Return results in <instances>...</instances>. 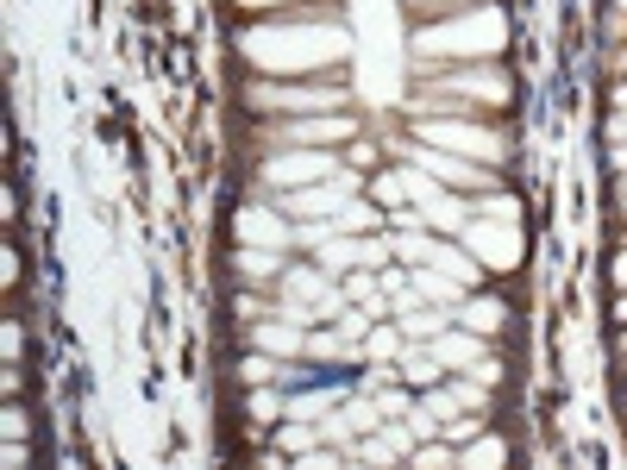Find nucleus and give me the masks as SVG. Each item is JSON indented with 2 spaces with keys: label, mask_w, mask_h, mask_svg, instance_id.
Here are the masks:
<instances>
[{
  "label": "nucleus",
  "mask_w": 627,
  "mask_h": 470,
  "mask_svg": "<svg viewBox=\"0 0 627 470\" xmlns=\"http://www.w3.org/2000/svg\"><path fill=\"white\" fill-rule=\"evenodd\" d=\"M414 296L433 301V308H451V301H465V282L446 276L439 264H426V270H414Z\"/></svg>",
  "instance_id": "obj_12"
},
{
  "label": "nucleus",
  "mask_w": 627,
  "mask_h": 470,
  "mask_svg": "<svg viewBox=\"0 0 627 470\" xmlns=\"http://www.w3.org/2000/svg\"><path fill=\"white\" fill-rule=\"evenodd\" d=\"M25 426H32L25 421V408H7V439H25Z\"/></svg>",
  "instance_id": "obj_28"
},
{
  "label": "nucleus",
  "mask_w": 627,
  "mask_h": 470,
  "mask_svg": "<svg viewBox=\"0 0 627 470\" xmlns=\"http://www.w3.org/2000/svg\"><path fill=\"white\" fill-rule=\"evenodd\" d=\"M622 7H627V0H622Z\"/></svg>",
  "instance_id": "obj_33"
},
{
  "label": "nucleus",
  "mask_w": 627,
  "mask_h": 470,
  "mask_svg": "<svg viewBox=\"0 0 627 470\" xmlns=\"http://www.w3.org/2000/svg\"><path fill=\"white\" fill-rule=\"evenodd\" d=\"M477 426H483V421H465V414H451V439H477Z\"/></svg>",
  "instance_id": "obj_29"
},
{
  "label": "nucleus",
  "mask_w": 627,
  "mask_h": 470,
  "mask_svg": "<svg viewBox=\"0 0 627 470\" xmlns=\"http://www.w3.org/2000/svg\"><path fill=\"white\" fill-rule=\"evenodd\" d=\"M389 257V245L383 239H351V232H326V245H321V270L326 276H339V270H358V264H383Z\"/></svg>",
  "instance_id": "obj_6"
},
{
  "label": "nucleus",
  "mask_w": 627,
  "mask_h": 470,
  "mask_svg": "<svg viewBox=\"0 0 627 470\" xmlns=\"http://www.w3.org/2000/svg\"><path fill=\"white\" fill-rule=\"evenodd\" d=\"M351 195V176H339V182H308V189H289L282 195V207L289 214H339Z\"/></svg>",
  "instance_id": "obj_8"
},
{
  "label": "nucleus",
  "mask_w": 627,
  "mask_h": 470,
  "mask_svg": "<svg viewBox=\"0 0 627 470\" xmlns=\"http://www.w3.org/2000/svg\"><path fill=\"white\" fill-rule=\"evenodd\" d=\"M615 164H622V170H627V150H615Z\"/></svg>",
  "instance_id": "obj_31"
},
{
  "label": "nucleus",
  "mask_w": 627,
  "mask_h": 470,
  "mask_svg": "<svg viewBox=\"0 0 627 470\" xmlns=\"http://www.w3.org/2000/svg\"><path fill=\"white\" fill-rule=\"evenodd\" d=\"M245 232L257 245H282V239H289V226H276L270 214H245Z\"/></svg>",
  "instance_id": "obj_20"
},
{
  "label": "nucleus",
  "mask_w": 627,
  "mask_h": 470,
  "mask_svg": "<svg viewBox=\"0 0 627 470\" xmlns=\"http://www.w3.org/2000/svg\"><path fill=\"white\" fill-rule=\"evenodd\" d=\"M251 100H257V107H314V113H333V107H339V88H270V82H264V88H251Z\"/></svg>",
  "instance_id": "obj_9"
},
{
  "label": "nucleus",
  "mask_w": 627,
  "mask_h": 470,
  "mask_svg": "<svg viewBox=\"0 0 627 470\" xmlns=\"http://www.w3.org/2000/svg\"><path fill=\"white\" fill-rule=\"evenodd\" d=\"M426 351H433V364H458V371H471L477 358H483V333H439V339H426Z\"/></svg>",
  "instance_id": "obj_10"
},
{
  "label": "nucleus",
  "mask_w": 627,
  "mask_h": 470,
  "mask_svg": "<svg viewBox=\"0 0 627 470\" xmlns=\"http://www.w3.org/2000/svg\"><path fill=\"white\" fill-rule=\"evenodd\" d=\"M376 207H364V201H351V207H339V232H376Z\"/></svg>",
  "instance_id": "obj_19"
},
{
  "label": "nucleus",
  "mask_w": 627,
  "mask_h": 470,
  "mask_svg": "<svg viewBox=\"0 0 627 470\" xmlns=\"http://www.w3.org/2000/svg\"><path fill=\"white\" fill-rule=\"evenodd\" d=\"M414 45H421V50H490V45H502V13H496V7L465 13V20L439 25V32H421Z\"/></svg>",
  "instance_id": "obj_2"
},
{
  "label": "nucleus",
  "mask_w": 627,
  "mask_h": 470,
  "mask_svg": "<svg viewBox=\"0 0 627 470\" xmlns=\"http://www.w3.org/2000/svg\"><path fill=\"white\" fill-rule=\"evenodd\" d=\"M282 289H296V308H321V314L339 308V289H326L321 270H289L282 276Z\"/></svg>",
  "instance_id": "obj_11"
},
{
  "label": "nucleus",
  "mask_w": 627,
  "mask_h": 470,
  "mask_svg": "<svg viewBox=\"0 0 627 470\" xmlns=\"http://www.w3.org/2000/svg\"><path fill=\"white\" fill-rule=\"evenodd\" d=\"M239 270H245L251 282H270V276L282 270V257H276V245L270 251H239Z\"/></svg>",
  "instance_id": "obj_17"
},
{
  "label": "nucleus",
  "mask_w": 627,
  "mask_h": 470,
  "mask_svg": "<svg viewBox=\"0 0 627 470\" xmlns=\"http://www.w3.org/2000/svg\"><path fill=\"white\" fill-rule=\"evenodd\" d=\"M458 465H508V446H502V439H477Z\"/></svg>",
  "instance_id": "obj_21"
},
{
  "label": "nucleus",
  "mask_w": 627,
  "mask_h": 470,
  "mask_svg": "<svg viewBox=\"0 0 627 470\" xmlns=\"http://www.w3.org/2000/svg\"><path fill=\"white\" fill-rule=\"evenodd\" d=\"M439 88H446V95H471V100H508V82H502V75H439Z\"/></svg>",
  "instance_id": "obj_13"
},
{
  "label": "nucleus",
  "mask_w": 627,
  "mask_h": 470,
  "mask_svg": "<svg viewBox=\"0 0 627 470\" xmlns=\"http://www.w3.org/2000/svg\"><path fill=\"white\" fill-rule=\"evenodd\" d=\"M376 289H383V276H351V282H346L351 301H376Z\"/></svg>",
  "instance_id": "obj_24"
},
{
  "label": "nucleus",
  "mask_w": 627,
  "mask_h": 470,
  "mask_svg": "<svg viewBox=\"0 0 627 470\" xmlns=\"http://www.w3.org/2000/svg\"><path fill=\"white\" fill-rule=\"evenodd\" d=\"M251 339H257L264 351H276V358H296V351H301V321H289V326H270V321H264Z\"/></svg>",
  "instance_id": "obj_16"
},
{
  "label": "nucleus",
  "mask_w": 627,
  "mask_h": 470,
  "mask_svg": "<svg viewBox=\"0 0 627 470\" xmlns=\"http://www.w3.org/2000/svg\"><path fill=\"white\" fill-rule=\"evenodd\" d=\"M408 383H414V389L439 383V364H433V351H426V358H408Z\"/></svg>",
  "instance_id": "obj_23"
},
{
  "label": "nucleus",
  "mask_w": 627,
  "mask_h": 470,
  "mask_svg": "<svg viewBox=\"0 0 627 470\" xmlns=\"http://www.w3.org/2000/svg\"><path fill=\"white\" fill-rule=\"evenodd\" d=\"M465 245H471L477 264H490V270H515V264H521V232H515V220L471 226V232H465Z\"/></svg>",
  "instance_id": "obj_5"
},
{
  "label": "nucleus",
  "mask_w": 627,
  "mask_h": 470,
  "mask_svg": "<svg viewBox=\"0 0 627 470\" xmlns=\"http://www.w3.org/2000/svg\"><path fill=\"white\" fill-rule=\"evenodd\" d=\"M371 351H376V358H396L401 339H396V333H371Z\"/></svg>",
  "instance_id": "obj_27"
},
{
  "label": "nucleus",
  "mask_w": 627,
  "mask_h": 470,
  "mask_svg": "<svg viewBox=\"0 0 627 470\" xmlns=\"http://www.w3.org/2000/svg\"><path fill=\"white\" fill-rule=\"evenodd\" d=\"M426 264H439L446 276H458L465 289H471L477 276H483V270H477V251H471V245H465V251H458V245H433V257H426Z\"/></svg>",
  "instance_id": "obj_15"
},
{
  "label": "nucleus",
  "mask_w": 627,
  "mask_h": 470,
  "mask_svg": "<svg viewBox=\"0 0 627 470\" xmlns=\"http://www.w3.org/2000/svg\"><path fill=\"white\" fill-rule=\"evenodd\" d=\"M339 170V157L333 150H308V145H289V150H276L270 164H264V182L270 189H308V182H321V176H333Z\"/></svg>",
  "instance_id": "obj_3"
},
{
  "label": "nucleus",
  "mask_w": 627,
  "mask_h": 470,
  "mask_svg": "<svg viewBox=\"0 0 627 470\" xmlns=\"http://www.w3.org/2000/svg\"><path fill=\"white\" fill-rule=\"evenodd\" d=\"M465 326H471V333H483V339H490V333H502V326H508V301L471 296V301H465Z\"/></svg>",
  "instance_id": "obj_14"
},
{
  "label": "nucleus",
  "mask_w": 627,
  "mask_h": 470,
  "mask_svg": "<svg viewBox=\"0 0 627 470\" xmlns=\"http://www.w3.org/2000/svg\"><path fill=\"white\" fill-rule=\"evenodd\" d=\"M276 371H282V364H270V358H245V383H270Z\"/></svg>",
  "instance_id": "obj_26"
},
{
  "label": "nucleus",
  "mask_w": 627,
  "mask_h": 470,
  "mask_svg": "<svg viewBox=\"0 0 627 470\" xmlns=\"http://www.w3.org/2000/svg\"><path fill=\"white\" fill-rule=\"evenodd\" d=\"M414 138L439 150H458V157H508V138L490 132V125H465V120H414Z\"/></svg>",
  "instance_id": "obj_1"
},
{
  "label": "nucleus",
  "mask_w": 627,
  "mask_h": 470,
  "mask_svg": "<svg viewBox=\"0 0 627 470\" xmlns=\"http://www.w3.org/2000/svg\"><path fill=\"white\" fill-rule=\"evenodd\" d=\"M270 138H276V145H282V150H289V145L326 150V145H333V138H351V120H326V113H321V120H289V125H276Z\"/></svg>",
  "instance_id": "obj_7"
},
{
  "label": "nucleus",
  "mask_w": 627,
  "mask_h": 470,
  "mask_svg": "<svg viewBox=\"0 0 627 470\" xmlns=\"http://www.w3.org/2000/svg\"><path fill=\"white\" fill-rule=\"evenodd\" d=\"M408 458H414L421 470H433V465H439V470H446V465H458V451H446V446H414Z\"/></svg>",
  "instance_id": "obj_22"
},
{
  "label": "nucleus",
  "mask_w": 627,
  "mask_h": 470,
  "mask_svg": "<svg viewBox=\"0 0 627 470\" xmlns=\"http://www.w3.org/2000/svg\"><path fill=\"white\" fill-rule=\"evenodd\" d=\"M408 164H421L433 182H451V189H496V176H490V170H477L471 157L439 150V145H414V150H408Z\"/></svg>",
  "instance_id": "obj_4"
},
{
  "label": "nucleus",
  "mask_w": 627,
  "mask_h": 470,
  "mask_svg": "<svg viewBox=\"0 0 627 470\" xmlns=\"http://www.w3.org/2000/svg\"><path fill=\"white\" fill-rule=\"evenodd\" d=\"M615 282H622V289H627V251H622V257H615Z\"/></svg>",
  "instance_id": "obj_30"
},
{
  "label": "nucleus",
  "mask_w": 627,
  "mask_h": 470,
  "mask_svg": "<svg viewBox=\"0 0 627 470\" xmlns=\"http://www.w3.org/2000/svg\"><path fill=\"white\" fill-rule=\"evenodd\" d=\"M408 333H414V339H439V333H446V314H439V308H408Z\"/></svg>",
  "instance_id": "obj_18"
},
{
  "label": "nucleus",
  "mask_w": 627,
  "mask_h": 470,
  "mask_svg": "<svg viewBox=\"0 0 627 470\" xmlns=\"http://www.w3.org/2000/svg\"><path fill=\"white\" fill-rule=\"evenodd\" d=\"M389 251H401V257H414V264H426V257H433V245H426V239H414V232H408V239H396Z\"/></svg>",
  "instance_id": "obj_25"
},
{
  "label": "nucleus",
  "mask_w": 627,
  "mask_h": 470,
  "mask_svg": "<svg viewBox=\"0 0 627 470\" xmlns=\"http://www.w3.org/2000/svg\"><path fill=\"white\" fill-rule=\"evenodd\" d=\"M615 100H622V113H627V88H622V95H615Z\"/></svg>",
  "instance_id": "obj_32"
}]
</instances>
